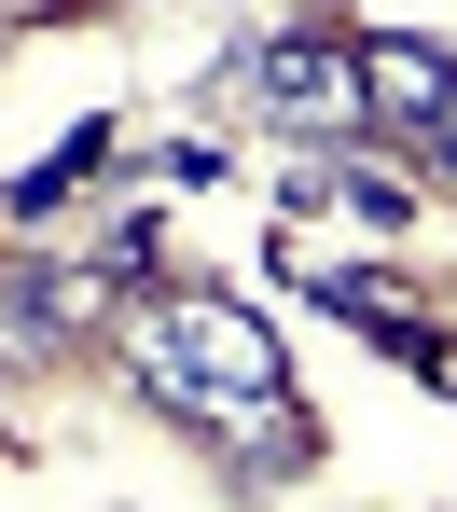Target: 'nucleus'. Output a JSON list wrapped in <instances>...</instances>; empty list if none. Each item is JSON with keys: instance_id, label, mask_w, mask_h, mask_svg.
Segmentation results:
<instances>
[{"instance_id": "obj_1", "label": "nucleus", "mask_w": 457, "mask_h": 512, "mask_svg": "<svg viewBox=\"0 0 457 512\" xmlns=\"http://www.w3.org/2000/svg\"><path fill=\"white\" fill-rule=\"evenodd\" d=\"M125 360H139V402H153V416L291 388L277 333L250 319V305H222V291H139V305H125Z\"/></svg>"}, {"instance_id": "obj_2", "label": "nucleus", "mask_w": 457, "mask_h": 512, "mask_svg": "<svg viewBox=\"0 0 457 512\" xmlns=\"http://www.w3.org/2000/svg\"><path fill=\"white\" fill-rule=\"evenodd\" d=\"M236 84L264 97L277 125H305V139H361V56H347L333 28H277V42H250Z\"/></svg>"}, {"instance_id": "obj_3", "label": "nucleus", "mask_w": 457, "mask_h": 512, "mask_svg": "<svg viewBox=\"0 0 457 512\" xmlns=\"http://www.w3.org/2000/svg\"><path fill=\"white\" fill-rule=\"evenodd\" d=\"M347 56H361V125H388L402 153H444L457 139V56L444 42L402 28V42H347Z\"/></svg>"}, {"instance_id": "obj_4", "label": "nucleus", "mask_w": 457, "mask_h": 512, "mask_svg": "<svg viewBox=\"0 0 457 512\" xmlns=\"http://www.w3.org/2000/svg\"><path fill=\"white\" fill-rule=\"evenodd\" d=\"M97 291H111L97 263H14V277H0V346H14V360L70 346V333L97 319Z\"/></svg>"}, {"instance_id": "obj_5", "label": "nucleus", "mask_w": 457, "mask_h": 512, "mask_svg": "<svg viewBox=\"0 0 457 512\" xmlns=\"http://www.w3.org/2000/svg\"><path fill=\"white\" fill-rule=\"evenodd\" d=\"M181 429L208 443V457H236V471H305V443H319L291 388H250V402H194Z\"/></svg>"}, {"instance_id": "obj_6", "label": "nucleus", "mask_w": 457, "mask_h": 512, "mask_svg": "<svg viewBox=\"0 0 457 512\" xmlns=\"http://www.w3.org/2000/svg\"><path fill=\"white\" fill-rule=\"evenodd\" d=\"M291 291H305V305H333L347 333H374L388 360H430V305H416V291H388V277H347V263H291Z\"/></svg>"}, {"instance_id": "obj_7", "label": "nucleus", "mask_w": 457, "mask_h": 512, "mask_svg": "<svg viewBox=\"0 0 457 512\" xmlns=\"http://www.w3.org/2000/svg\"><path fill=\"white\" fill-rule=\"evenodd\" d=\"M97 167H111V111H84V125H70V139H56L42 167H28L14 194H0V208H14V222H56V208H70V194H84Z\"/></svg>"}, {"instance_id": "obj_8", "label": "nucleus", "mask_w": 457, "mask_h": 512, "mask_svg": "<svg viewBox=\"0 0 457 512\" xmlns=\"http://www.w3.org/2000/svg\"><path fill=\"white\" fill-rule=\"evenodd\" d=\"M333 208H361L374 236H402V222H416V167H388V153H361V139H333Z\"/></svg>"}, {"instance_id": "obj_9", "label": "nucleus", "mask_w": 457, "mask_h": 512, "mask_svg": "<svg viewBox=\"0 0 457 512\" xmlns=\"http://www.w3.org/2000/svg\"><path fill=\"white\" fill-rule=\"evenodd\" d=\"M153 180H167V194H208V180H222V153H208V139H167V153H153Z\"/></svg>"}, {"instance_id": "obj_10", "label": "nucleus", "mask_w": 457, "mask_h": 512, "mask_svg": "<svg viewBox=\"0 0 457 512\" xmlns=\"http://www.w3.org/2000/svg\"><path fill=\"white\" fill-rule=\"evenodd\" d=\"M416 374H430V388L457 402V333H430V360H416Z\"/></svg>"}, {"instance_id": "obj_11", "label": "nucleus", "mask_w": 457, "mask_h": 512, "mask_svg": "<svg viewBox=\"0 0 457 512\" xmlns=\"http://www.w3.org/2000/svg\"><path fill=\"white\" fill-rule=\"evenodd\" d=\"M0 14H56V0H0Z\"/></svg>"}, {"instance_id": "obj_12", "label": "nucleus", "mask_w": 457, "mask_h": 512, "mask_svg": "<svg viewBox=\"0 0 457 512\" xmlns=\"http://www.w3.org/2000/svg\"><path fill=\"white\" fill-rule=\"evenodd\" d=\"M444 167H457V139H444Z\"/></svg>"}]
</instances>
